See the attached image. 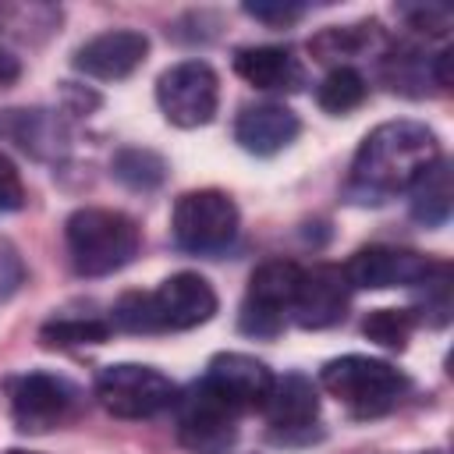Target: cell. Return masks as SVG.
<instances>
[{"mask_svg":"<svg viewBox=\"0 0 454 454\" xmlns=\"http://www.w3.org/2000/svg\"><path fill=\"white\" fill-rule=\"evenodd\" d=\"M436 160H440V142L433 128L419 121H387L362 138L351 160L348 199L383 202L394 192H408Z\"/></svg>","mask_w":454,"mask_h":454,"instance_id":"cell-1","label":"cell"},{"mask_svg":"<svg viewBox=\"0 0 454 454\" xmlns=\"http://www.w3.org/2000/svg\"><path fill=\"white\" fill-rule=\"evenodd\" d=\"M64 238H67L71 262L82 277L117 273L138 255V245H142L138 223L128 213L103 209V206L74 209L64 223Z\"/></svg>","mask_w":454,"mask_h":454,"instance_id":"cell-2","label":"cell"},{"mask_svg":"<svg viewBox=\"0 0 454 454\" xmlns=\"http://www.w3.org/2000/svg\"><path fill=\"white\" fill-rule=\"evenodd\" d=\"M319 383L330 397H337L355 419H376L390 411L401 394L408 390L404 372H397L390 362L369 358V355H344L323 365Z\"/></svg>","mask_w":454,"mask_h":454,"instance_id":"cell-3","label":"cell"},{"mask_svg":"<svg viewBox=\"0 0 454 454\" xmlns=\"http://www.w3.org/2000/svg\"><path fill=\"white\" fill-rule=\"evenodd\" d=\"M96 397L117 419H153L177 401V387L153 365L121 362L99 372Z\"/></svg>","mask_w":454,"mask_h":454,"instance_id":"cell-4","label":"cell"},{"mask_svg":"<svg viewBox=\"0 0 454 454\" xmlns=\"http://www.w3.org/2000/svg\"><path fill=\"white\" fill-rule=\"evenodd\" d=\"M170 227H174V241L184 252H199V255L220 252L238 234V206L231 202V195L216 188L184 192L174 202Z\"/></svg>","mask_w":454,"mask_h":454,"instance_id":"cell-5","label":"cell"},{"mask_svg":"<svg viewBox=\"0 0 454 454\" xmlns=\"http://www.w3.org/2000/svg\"><path fill=\"white\" fill-rule=\"evenodd\" d=\"M156 103H160L163 117L177 128L209 124L220 106L216 71L202 60H181V64L167 67L156 82Z\"/></svg>","mask_w":454,"mask_h":454,"instance_id":"cell-6","label":"cell"},{"mask_svg":"<svg viewBox=\"0 0 454 454\" xmlns=\"http://www.w3.org/2000/svg\"><path fill=\"white\" fill-rule=\"evenodd\" d=\"M238 415L241 411L202 380L177 408V440L192 454H227L238 436Z\"/></svg>","mask_w":454,"mask_h":454,"instance_id":"cell-7","label":"cell"},{"mask_svg":"<svg viewBox=\"0 0 454 454\" xmlns=\"http://www.w3.org/2000/svg\"><path fill=\"white\" fill-rule=\"evenodd\" d=\"M74 387L50 372H25L11 383V415L21 433H50L74 411Z\"/></svg>","mask_w":454,"mask_h":454,"instance_id":"cell-8","label":"cell"},{"mask_svg":"<svg viewBox=\"0 0 454 454\" xmlns=\"http://www.w3.org/2000/svg\"><path fill=\"white\" fill-rule=\"evenodd\" d=\"M440 270V262L426 259L422 252L411 248H394V245H369L358 248L344 262V277L351 287L362 291H387V287H408L422 284Z\"/></svg>","mask_w":454,"mask_h":454,"instance_id":"cell-9","label":"cell"},{"mask_svg":"<svg viewBox=\"0 0 454 454\" xmlns=\"http://www.w3.org/2000/svg\"><path fill=\"white\" fill-rule=\"evenodd\" d=\"M301 284V266L291 259H270L248 277V298L241 309V326L248 333H277L284 312L291 309Z\"/></svg>","mask_w":454,"mask_h":454,"instance_id":"cell-10","label":"cell"},{"mask_svg":"<svg viewBox=\"0 0 454 454\" xmlns=\"http://www.w3.org/2000/svg\"><path fill=\"white\" fill-rule=\"evenodd\" d=\"M153 326L156 330H192L216 312V291L199 273H174L153 294Z\"/></svg>","mask_w":454,"mask_h":454,"instance_id":"cell-11","label":"cell"},{"mask_svg":"<svg viewBox=\"0 0 454 454\" xmlns=\"http://www.w3.org/2000/svg\"><path fill=\"white\" fill-rule=\"evenodd\" d=\"M348 294H351V284L344 277V266L323 262V266L301 270V284L291 301L294 323L305 330H326L340 323L348 309Z\"/></svg>","mask_w":454,"mask_h":454,"instance_id":"cell-12","label":"cell"},{"mask_svg":"<svg viewBox=\"0 0 454 454\" xmlns=\"http://www.w3.org/2000/svg\"><path fill=\"white\" fill-rule=\"evenodd\" d=\"M145 53H149V39L142 32L110 28L74 50V67L99 82H121L145 60Z\"/></svg>","mask_w":454,"mask_h":454,"instance_id":"cell-13","label":"cell"},{"mask_svg":"<svg viewBox=\"0 0 454 454\" xmlns=\"http://www.w3.org/2000/svg\"><path fill=\"white\" fill-rule=\"evenodd\" d=\"M273 380L277 376L259 358L241 355V351H220V355H213V362L206 369V383L223 401H231L238 411L262 408L273 390Z\"/></svg>","mask_w":454,"mask_h":454,"instance_id":"cell-14","label":"cell"},{"mask_svg":"<svg viewBox=\"0 0 454 454\" xmlns=\"http://www.w3.org/2000/svg\"><path fill=\"white\" fill-rule=\"evenodd\" d=\"M298 131H301L298 114H291L280 103L245 106L234 121V142L252 156H277L298 138Z\"/></svg>","mask_w":454,"mask_h":454,"instance_id":"cell-15","label":"cell"},{"mask_svg":"<svg viewBox=\"0 0 454 454\" xmlns=\"http://www.w3.org/2000/svg\"><path fill=\"white\" fill-rule=\"evenodd\" d=\"M270 426L277 429H309L319 415V397H316V387L312 380H305L301 372H287L280 380H273V390L262 404Z\"/></svg>","mask_w":454,"mask_h":454,"instance_id":"cell-16","label":"cell"},{"mask_svg":"<svg viewBox=\"0 0 454 454\" xmlns=\"http://www.w3.org/2000/svg\"><path fill=\"white\" fill-rule=\"evenodd\" d=\"M234 71L255 89H298L301 67L284 46H245L234 53Z\"/></svg>","mask_w":454,"mask_h":454,"instance_id":"cell-17","label":"cell"},{"mask_svg":"<svg viewBox=\"0 0 454 454\" xmlns=\"http://www.w3.org/2000/svg\"><path fill=\"white\" fill-rule=\"evenodd\" d=\"M0 135L18 142L25 153H35V156L57 153L64 142L60 124L46 110H4L0 114Z\"/></svg>","mask_w":454,"mask_h":454,"instance_id":"cell-18","label":"cell"},{"mask_svg":"<svg viewBox=\"0 0 454 454\" xmlns=\"http://www.w3.org/2000/svg\"><path fill=\"white\" fill-rule=\"evenodd\" d=\"M411 216L426 227H440L450 216V170L443 160H436L411 188Z\"/></svg>","mask_w":454,"mask_h":454,"instance_id":"cell-19","label":"cell"},{"mask_svg":"<svg viewBox=\"0 0 454 454\" xmlns=\"http://www.w3.org/2000/svg\"><path fill=\"white\" fill-rule=\"evenodd\" d=\"M376 28L380 25H333V28H323L319 35L309 39V53L319 60V64H333V60H344V57H355L362 50H369V43L376 39Z\"/></svg>","mask_w":454,"mask_h":454,"instance_id":"cell-20","label":"cell"},{"mask_svg":"<svg viewBox=\"0 0 454 454\" xmlns=\"http://www.w3.org/2000/svg\"><path fill=\"white\" fill-rule=\"evenodd\" d=\"M365 92H369V85H365V78L355 71V67H333L323 82H319V89H316V103L326 110V114H351L355 106H362L365 103Z\"/></svg>","mask_w":454,"mask_h":454,"instance_id":"cell-21","label":"cell"},{"mask_svg":"<svg viewBox=\"0 0 454 454\" xmlns=\"http://www.w3.org/2000/svg\"><path fill=\"white\" fill-rule=\"evenodd\" d=\"M114 177L124 181L135 192H149L156 184H163L167 177V163L163 156H156L153 149H121L114 156Z\"/></svg>","mask_w":454,"mask_h":454,"instance_id":"cell-22","label":"cell"},{"mask_svg":"<svg viewBox=\"0 0 454 454\" xmlns=\"http://www.w3.org/2000/svg\"><path fill=\"white\" fill-rule=\"evenodd\" d=\"M110 326L99 319H50L39 330L43 348H78V344H103Z\"/></svg>","mask_w":454,"mask_h":454,"instance_id":"cell-23","label":"cell"},{"mask_svg":"<svg viewBox=\"0 0 454 454\" xmlns=\"http://www.w3.org/2000/svg\"><path fill=\"white\" fill-rule=\"evenodd\" d=\"M411 330H415V316H411L408 309H376V312H369L365 323H362V333H365L369 340L390 348V351H401V348L408 344Z\"/></svg>","mask_w":454,"mask_h":454,"instance_id":"cell-24","label":"cell"},{"mask_svg":"<svg viewBox=\"0 0 454 454\" xmlns=\"http://www.w3.org/2000/svg\"><path fill=\"white\" fill-rule=\"evenodd\" d=\"M60 25V11L53 4H0V28H7L11 35L28 39L32 28L53 32Z\"/></svg>","mask_w":454,"mask_h":454,"instance_id":"cell-25","label":"cell"},{"mask_svg":"<svg viewBox=\"0 0 454 454\" xmlns=\"http://www.w3.org/2000/svg\"><path fill=\"white\" fill-rule=\"evenodd\" d=\"M114 323H117L121 330H128V333H156L149 294L131 291V294L117 298V305H114Z\"/></svg>","mask_w":454,"mask_h":454,"instance_id":"cell-26","label":"cell"},{"mask_svg":"<svg viewBox=\"0 0 454 454\" xmlns=\"http://www.w3.org/2000/svg\"><path fill=\"white\" fill-rule=\"evenodd\" d=\"M411 28L429 32V35H447L450 32V11L440 4H426V7H404Z\"/></svg>","mask_w":454,"mask_h":454,"instance_id":"cell-27","label":"cell"},{"mask_svg":"<svg viewBox=\"0 0 454 454\" xmlns=\"http://www.w3.org/2000/svg\"><path fill=\"white\" fill-rule=\"evenodd\" d=\"M21 206H25V184H21V174H18V167L0 153V213L21 209Z\"/></svg>","mask_w":454,"mask_h":454,"instance_id":"cell-28","label":"cell"},{"mask_svg":"<svg viewBox=\"0 0 454 454\" xmlns=\"http://www.w3.org/2000/svg\"><path fill=\"white\" fill-rule=\"evenodd\" d=\"M301 4H245V14L266 21V25H287L294 18H301Z\"/></svg>","mask_w":454,"mask_h":454,"instance_id":"cell-29","label":"cell"},{"mask_svg":"<svg viewBox=\"0 0 454 454\" xmlns=\"http://www.w3.org/2000/svg\"><path fill=\"white\" fill-rule=\"evenodd\" d=\"M21 277H25V270H21V259L7 248V245H0V298H7L18 284H21Z\"/></svg>","mask_w":454,"mask_h":454,"instance_id":"cell-30","label":"cell"},{"mask_svg":"<svg viewBox=\"0 0 454 454\" xmlns=\"http://www.w3.org/2000/svg\"><path fill=\"white\" fill-rule=\"evenodd\" d=\"M18 74H21V64H18V57H11V53L0 46V85H11V82H18Z\"/></svg>","mask_w":454,"mask_h":454,"instance_id":"cell-31","label":"cell"},{"mask_svg":"<svg viewBox=\"0 0 454 454\" xmlns=\"http://www.w3.org/2000/svg\"><path fill=\"white\" fill-rule=\"evenodd\" d=\"M7 454H32V450H7Z\"/></svg>","mask_w":454,"mask_h":454,"instance_id":"cell-32","label":"cell"}]
</instances>
